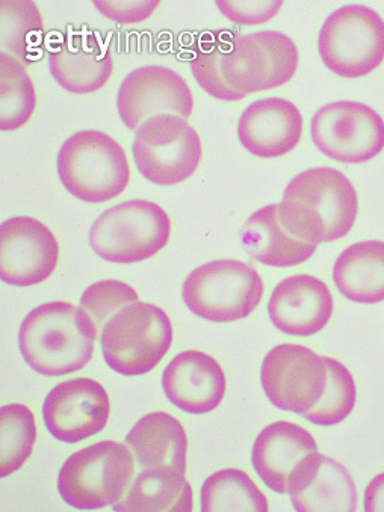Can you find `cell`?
Wrapping results in <instances>:
<instances>
[{
	"instance_id": "cell-5",
	"label": "cell",
	"mask_w": 384,
	"mask_h": 512,
	"mask_svg": "<svg viewBox=\"0 0 384 512\" xmlns=\"http://www.w3.org/2000/svg\"><path fill=\"white\" fill-rule=\"evenodd\" d=\"M173 325L161 307L129 304L102 327L100 345L109 368L124 377L149 374L170 351Z\"/></svg>"
},
{
	"instance_id": "cell-2",
	"label": "cell",
	"mask_w": 384,
	"mask_h": 512,
	"mask_svg": "<svg viewBox=\"0 0 384 512\" xmlns=\"http://www.w3.org/2000/svg\"><path fill=\"white\" fill-rule=\"evenodd\" d=\"M359 198L345 174L319 167L297 174L286 186L279 216L294 238L323 244L345 238L356 223Z\"/></svg>"
},
{
	"instance_id": "cell-10",
	"label": "cell",
	"mask_w": 384,
	"mask_h": 512,
	"mask_svg": "<svg viewBox=\"0 0 384 512\" xmlns=\"http://www.w3.org/2000/svg\"><path fill=\"white\" fill-rule=\"evenodd\" d=\"M132 155L144 179L159 186L177 185L199 168L202 141L185 118L158 115L135 132Z\"/></svg>"
},
{
	"instance_id": "cell-31",
	"label": "cell",
	"mask_w": 384,
	"mask_h": 512,
	"mask_svg": "<svg viewBox=\"0 0 384 512\" xmlns=\"http://www.w3.org/2000/svg\"><path fill=\"white\" fill-rule=\"evenodd\" d=\"M140 301L137 290L118 280H103L87 287L81 297V307L94 319L99 330L123 307Z\"/></svg>"
},
{
	"instance_id": "cell-19",
	"label": "cell",
	"mask_w": 384,
	"mask_h": 512,
	"mask_svg": "<svg viewBox=\"0 0 384 512\" xmlns=\"http://www.w3.org/2000/svg\"><path fill=\"white\" fill-rule=\"evenodd\" d=\"M303 135V117L289 100L268 97L251 103L238 121L242 147L256 158L288 155Z\"/></svg>"
},
{
	"instance_id": "cell-24",
	"label": "cell",
	"mask_w": 384,
	"mask_h": 512,
	"mask_svg": "<svg viewBox=\"0 0 384 512\" xmlns=\"http://www.w3.org/2000/svg\"><path fill=\"white\" fill-rule=\"evenodd\" d=\"M339 294L353 303L384 301V242L363 241L339 254L333 268Z\"/></svg>"
},
{
	"instance_id": "cell-20",
	"label": "cell",
	"mask_w": 384,
	"mask_h": 512,
	"mask_svg": "<svg viewBox=\"0 0 384 512\" xmlns=\"http://www.w3.org/2000/svg\"><path fill=\"white\" fill-rule=\"evenodd\" d=\"M49 70L56 84L69 93H96L111 79L114 59L93 35L70 34L49 53Z\"/></svg>"
},
{
	"instance_id": "cell-13",
	"label": "cell",
	"mask_w": 384,
	"mask_h": 512,
	"mask_svg": "<svg viewBox=\"0 0 384 512\" xmlns=\"http://www.w3.org/2000/svg\"><path fill=\"white\" fill-rule=\"evenodd\" d=\"M192 109L194 97L185 79L162 65H146L132 71L121 82L117 94L120 120L134 132L158 115H177L186 120Z\"/></svg>"
},
{
	"instance_id": "cell-8",
	"label": "cell",
	"mask_w": 384,
	"mask_h": 512,
	"mask_svg": "<svg viewBox=\"0 0 384 512\" xmlns=\"http://www.w3.org/2000/svg\"><path fill=\"white\" fill-rule=\"evenodd\" d=\"M167 212L152 201L131 200L105 210L90 230V245L97 256L112 263L150 259L170 241Z\"/></svg>"
},
{
	"instance_id": "cell-22",
	"label": "cell",
	"mask_w": 384,
	"mask_h": 512,
	"mask_svg": "<svg viewBox=\"0 0 384 512\" xmlns=\"http://www.w3.org/2000/svg\"><path fill=\"white\" fill-rule=\"evenodd\" d=\"M241 244L256 262L273 268H291L315 254V244L294 238L283 226L279 204H268L247 219L241 230Z\"/></svg>"
},
{
	"instance_id": "cell-12",
	"label": "cell",
	"mask_w": 384,
	"mask_h": 512,
	"mask_svg": "<svg viewBox=\"0 0 384 512\" xmlns=\"http://www.w3.org/2000/svg\"><path fill=\"white\" fill-rule=\"evenodd\" d=\"M327 364L324 357L306 346H276L265 355L261 380L265 395L274 407L306 414L326 392Z\"/></svg>"
},
{
	"instance_id": "cell-29",
	"label": "cell",
	"mask_w": 384,
	"mask_h": 512,
	"mask_svg": "<svg viewBox=\"0 0 384 512\" xmlns=\"http://www.w3.org/2000/svg\"><path fill=\"white\" fill-rule=\"evenodd\" d=\"M43 20L32 2H0V46L2 52L31 61V53L41 44Z\"/></svg>"
},
{
	"instance_id": "cell-15",
	"label": "cell",
	"mask_w": 384,
	"mask_h": 512,
	"mask_svg": "<svg viewBox=\"0 0 384 512\" xmlns=\"http://www.w3.org/2000/svg\"><path fill=\"white\" fill-rule=\"evenodd\" d=\"M111 414L108 393L97 381L75 378L50 390L43 405L47 431L62 443H79L105 429Z\"/></svg>"
},
{
	"instance_id": "cell-28",
	"label": "cell",
	"mask_w": 384,
	"mask_h": 512,
	"mask_svg": "<svg viewBox=\"0 0 384 512\" xmlns=\"http://www.w3.org/2000/svg\"><path fill=\"white\" fill-rule=\"evenodd\" d=\"M37 442V423L26 405H4L0 410V476L14 475L31 457Z\"/></svg>"
},
{
	"instance_id": "cell-3",
	"label": "cell",
	"mask_w": 384,
	"mask_h": 512,
	"mask_svg": "<svg viewBox=\"0 0 384 512\" xmlns=\"http://www.w3.org/2000/svg\"><path fill=\"white\" fill-rule=\"evenodd\" d=\"M97 331L96 322L82 307L53 301L26 316L19 331L20 351L38 374L62 377L90 363Z\"/></svg>"
},
{
	"instance_id": "cell-27",
	"label": "cell",
	"mask_w": 384,
	"mask_h": 512,
	"mask_svg": "<svg viewBox=\"0 0 384 512\" xmlns=\"http://www.w3.org/2000/svg\"><path fill=\"white\" fill-rule=\"evenodd\" d=\"M37 106L32 79L22 61L8 53H0V127L5 132L28 123Z\"/></svg>"
},
{
	"instance_id": "cell-1",
	"label": "cell",
	"mask_w": 384,
	"mask_h": 512,
	"mask_svg": "<svg viewBox=\"0 0 384 512\" xmlns=\"http://www.w3.org/2000/svg\"><path fill=\"white\" fill-rule=\"evenodd\" d=\"M298 55L294 41L277 31L208 41L196 50L191 71L197 84L218 100L238 102L248 94L274 90L294 78Z\"/></svg>"
},
{
	"instance_id": "cell-30",
	"label": "cell",
	"mask_w": 384,
	"mask_h": 512,
	"mask_svg": "<svg viewBox=\"0 0 384 512\" xmlns=\"http://www.w3.org/2000/svg\"><path fill=\"white\" fill-rule=\"evenodd\" d=\"M324 361L329 371L326 392L304 417L313 425L335 426L353 413L357 401L356 383L344 364L329 357H324Z\"/></svg>"
},
{
	"instance_id": "cell-4",
	"label": "cell",
	"mask_w": 384,
	"mask_h": 512,
	"mask_svg": "<svg viewBox=\"0 0 384 512\" xmlns=\"http://www.w3.org/2000/svg\"><path fill=\"white\" fill-rule=\"evenodd\" d=\"M56 168L64 188L85 203L114 200L131 180L123 147L99 130H82L67 138Z\"/></svg>"
},
{
	"instance_id": "cell-25",
	"label": "cell",
	"mask_w": 384,
	"mask_h": 512,
	"mask_svg": "<svg viewBox=\"0 0 384 512\" xmlns=\"http://www.w3.org/2000/svg\"><path fill=\"white\" fill-rule=\"evenodd\" d=\"M192 506V488L185 473L174 469H144L112 508L118 512H189Z\"/></svg>"
},
{
	"instance_id": "cell-23",
	"label": "cell",
	"mask_w": 384,
	"mask_h": 512,
	"mask_svg": "<svg viewBox=\"0 0 384 512\" xmlns=\"http://www.w3.org/2000/svg\"><path fill=\"white\" fill-rule=\"evenodd\" d=\"M126 445L143 469L186 472L188 438L182 423L171 414L158 411L141 417L126 435Z\"/></svg>"
},
{
	"instance_id": "cell-33",
	"label": "cell",
	"mask_w": 384,
	"mask_h": 512,
	"mask_svg": "<svg viewBox=\"0 0 384 512\" xmlns=\"http://www.w3.org/2000/svg\"><path fill=\"white\" fill-rule=\"evenodd\" d=\"M94 8L108 19L114 20L123 25L141 23L149 19L156 8L159 7V0H137V2H114V0H96Z\"/></svg>"
},
{
	"instance_id": "cell-34",
	"label": "cell",
	"mask_w": 384,
	"mask_h": 512,
	"mask_svg": "<svg viewBox=\"0 0 384 512\" xmlns=\"http://www.w3.org/2000/svg\"><path fill=\"white\" fill-rule=\"evenodd\" d=\"M365 511H384V473L375 476L366 487Z\"/></svg>"
},
{
	"instance_id": "cell-6",
	"label": "cell",
	"mask_w": 384,
	"mask_h": 512,
	"mask_svg": "<svg viewBox=\"0 0 384 512\" xmlns=\"http://www.w3.org/2000/svg\"><path fill=\"white\" fill-rule=\"evenodd\" d=\"M135 475L131 448L123 443H94L67 458L59 470V496L84 511L103 509L123 499Z\"/></svg>"
},
{
	"instance_id": "cell-11",
	"label": "cell",
	"mask_w": 384,
	"mask_h": 512,
	"mask_svg": "<svg viewBox=\"0 0 384 512\" xmlns=\"http://www.w3.org/2000/svg\"><path fill=\"white\" fill-rule=\"evenodd\" d=\"M310 136L319 152L341 164H363L384 149V121L359 102L329 103L310 121Z\"/></svg>"
},
{
	"instance_id": "cell-17",
	"label": "cell",
	"mask_w": 384,
	"mask_h": 512,
	"mask_svg": "<svg viewBox=\"0 0 384 512\" xmlns=\"http://www.w3.org/2000/svg\"><path fill=\"white\" fill-rule=\"evenodd\" d=\"M333 315L329 286L312 275H292L277 284L268 301V316L277 330L309 337L324 330Z\"/></svg>"
},
{
	"instance_id": "cell-9",
	"label": "cell",
	"mask_w": 384,
	"mask_h": 512,
	"mask_svg": "<svg viewBox=\"0 0 384 512\" xmlns=\"http://www.w3.org/2000/svg\"><path fill=\"white\" fill-rule=\"evenodd\" d=\"M318 52L341 78L368 76L384 61V20L365 5H345L324 22Z\"/></svg>"
},
{
	"instance_id": "cell-14",
	"label": "cell",
	"mask_w": 384,
	"mask_h": 512,
	"mask_svg": "<svg viewBox=\"0 0 384 512\" xmlns=\"http://www.w3.org/2000/svg\"><path fill=\"white\" fill-rule=\"evenodd\" d=\"M58 260V241L38 219L14 216L0 227V277L5 283L17 287L43 283Z\"/></svg>"
},
{
	"instance_id": "cell-21",
	"label": "cell",
	"mask_w": 384,
	"mask_h": 512,
	"mask_svg": "<svg viewBox=\"0 0 384 512\" xmlns=\"http://www.w3.org/2000/svg\"><path fill=\"white\" fill-rule=\"evenodd\" d=\"M318 452L315 438L292 422L271 423L262 429L251 451V463L270 490L288 494L289 476L306 455Z\"/></svg>"
},
{
	"instance_id": "cell-26",
	"label": "cell",
	"mask_w": 384,
	"mask_h": 512,
	"mask_svg": "<svg viewBox=\"0 0 384 512\" xmlns=\"http://www.w3.org/2000/svg\"><path fill=\"white\" fill-rule=\"evenodd\" d=\"M202 511H268L267 496L253 479L238 469H224L206 479Z\"/></svg>"
},
{
	"instance_id": "cell-7",
	"label": "cell",
	"mask_w": 384,
	"mask_h": 512,
	"mask_svg": "<svg viewBox=\"0 0 384 512\" xmlns=\"http://www.w3.org/2000/svg\"><path fill=\"white\" fill-rule=\"evenodd\" d=\"M264 281L253 266L224 259L205 263L183 281L185 306L197 318L235 322L247 318L261 304Z\"/></svg>"
},
{
	"instance_id": "cell-32",
	"label": "cell",
	"mask_w": 384,
	"mask_h": 512,
	"mask_svg": "<svg viewBox=\"0 0 384 512\" xmlns=\"http://www.w3.org/2000/svg\"><path fill=\"white\" fill-rule=\"evenodd\" d=\"M215 4L226 19L244 26L262 25V23L270 22L283 7L282 0H273V2L217 0Z\"/></svg>"
},
{
	"instance_id": "cell-16",
	"label": "cell",
	"mask_w": 384,
	"mask_h": 512,
	"mask_svg": "<svg viewBox=\"0 0 384 512\" xmlns=\"http://www.w3.org/2000/svg\"><path fill=\"white\" fill-rule=\"evenodd\" d=\"M288 494L301 512L357 509V488L350 472L319 452L306 455L292 470Z\"/></svg>"
},
{
	"instance_id": "cell-18",
	"label": "cell",
	"mask_w": 384,
	"mask_h": 512,
	"mask_svg": "<svg viewBox=\"0 0 384 512\" xmlns=\"http://www.w3.org/2000/svg\"><path fill=\"white\" fill-rule=\"evenodd\" d=\"M162 389L168 401L185 413H211L226 395V375L211 355L183 351L165 368Z\"/></svg>"
}]
</instances>
